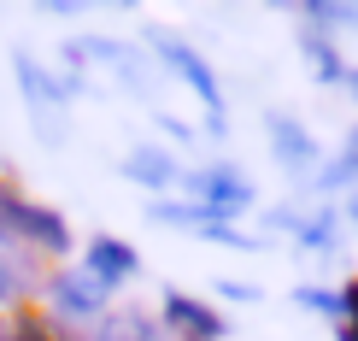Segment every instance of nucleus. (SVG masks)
<instances>
[{
    "mask_svg": "<svg viewBox=\"0 0 358 341\" xmlns=\"http://www.w3.org/2000/svg\"><path fill=\"white\" fill-rule=\"evenodd\" d=\"M188 188L200 195V218H206V224L235 218V212H247V206H252V183H247V176H235V171H223V165L188 176Z\"/></svg>",
    "mask_w": 358,
    "mask_h": 341,
    "instance_id": "nucleus-1",
    "label": "nucleus"
},
{
    "mask_svg": "<svg viewBox=\"0 0 358 341\" xmlns=\"http://www.w3.org/2000/svg\"><path fill=\"white\" fill-rule=\"evenodd\" d=\"M153 48L165 53V65H171L176 77H182V83L194 88V95L206 100V112H212V124H217V118H223V95H217V77L206 71V59L194 53V48H182L176 36H165V29H153Z\"/></svg>",
    "mask_w": 358,
    "mask_h": 341,
    "instance_id": "nucleus-2",
    "label": "nucleus"
},
{
    "mask_svg": "<svg viewBox=\"0 0 358 341\" xmlns=\"http://www.w3.org/2000/svg\"><path fill=\"white\" fill-rule=\"evenodd\" d=\"M12 235H29L36 247H71L65 218L41 212V206H24V200H12L6 212H0V242H12Z\"/></svg>",
    "mask_w": 358,
    "mask_h": 341,
    "instance_id": "nucleus-3",
    "label": "nucleus"
},
{
    "mask_svg": "<svg viewBox=\"0 0 358 341\" xmlns=\"http://www.w3.org/2000/svg\"><path fill=\"white\" fill-rule=\"evenodd\" d=\"M106 294H112V288L100 283L94 271H65V277L53 283V306H59L65 318H88V312L106 306Z\"/></svg>",
    "mask_w": 358,
    "mask_h": 341,
    "instance_id": "nucleus-4",
    "label": "nucleus"
},
{
    "mask_svg": "<svg viewBox=\"0 0 358 341\" xmlns=\"http://www.w3.org/2000/svg\"><path fill=\"white\" fill-rule=\"evenodd\" d=\"M165 323H176V330H182L188 341H212V335L223 330V323L206 312V306H194L188 294H165Z\"/></svg>",
    "mask_w": 358,
    "mask_h": 341,
    "instance_id": "nucleus-5",
    "label": "nucleus"
},
{
    "mask_svg": "<svg viewBox=\"0 0 358 341\" xmlns=\"http://www.w3.org/2000/svg\"><path fill=\"white\" fill-rule=\"evenodd\" d=\"M88 271L100 277V283H117V277H129L136 271V253H129V242H112V235H100L94 247H88Z\"/></svg>",
    "mask_w": 358,
    "mask_h": 341,
    "instance_id": "nucleus-6",
    "label": "nucleus"
},
{
    "mask_svg": "<svg viewBox=\"0 0 358 341\" xmlns=\"http://www.w3.org/2000/svg\"><path fill=\"white\" fill-rule=\"evenodd\" d=\"M124 171L136 176V183H147V188H165L176 176V159L165 153V147H136V153L124 159Z\"/></svg>",
    "mask_w": 358,
    "mask_h": 341,
    "instance_id": "nucleus-7",
    "label": "nucleus"
},
{
    "mask_svg": "<svg viewBox=\"0 0 358 341\" xmlns=\"http://www.w3.org/2000/svg\"><path fill=\"white\" fill-rule=\"evenodd\" d=\"M271 141H276L282 165H311V153H317V147H311V136L294 124V118H271Z\"/></svg>",
    "mask_w": 358,
    "mask_h": 341,
    "instance_id": "nucleus-8",
    "label": "nucleus"
},
{
    "mask_svg": "<svg viewBox=\"0 0 358 341\" xmlns=\"http://www.w3.org/2000/svg\"><path fill=\"white\" fill-rule=\"evenodd\" d=\"M83 48H88V53H100V65H112L124 83H141V65H136V53H129L124 41H83Z\"/></svg>",
    "mask_w": 358,
    "mask_h": 341,
    "instance_id": "nucleus-9",
    "label": "nucleus"
},
{
    "mask_svg": "<svg viewBox=\"0 0 358 341\" xmlns=\"http://www.w3.org/2000/svg\"><path fill=\"white\" fill-rule=\"evenodd\" d=\"M94 341H147V318L117 312L112 323H100V330H94Z\"/></svg>",
    "mask_w": 358,
    "mask_h": 341,
    "instance_id": "nucleus-10",
    "label": "nucleus"
},
{
    "mask_svg": "<svg viewBox=\"0 0 358 341\" xmlns=\"http://www.w3.org/2000/svg\"><path fill=\"white\" fill-rule=\"evenodd\" d=\"M300 306H311V312H341V294H329V288H300Z\"/></svg>",
    "mask_w": 358,
    "mask_h": 341,
    "instance_id": "nucleus-11",
    "label": "nucleus"
},
{
    "mask_svg": "<svg viewBox=\"0 0 358 341\" xmlns=\"http://www.w3.org/2000/svg\"><path fill=\"white\" fill-rule=\"evenodd\" d=\"M341 312L352 318V323H347V335H341V341H358V283H347V294H341Z\"/></svg>",
    "mask_w": 358,
    "mask_h": 341,
    "instance_id": "nucleus-12",
    "label": "nucleus"
},
{
    "mask_svg": "<svg viewBox=\"0 0 358 341\" xmlns=\"http://www.w3.org/2000/svg\"><path fill=\"white\" fill-rule=\"evenodd\" d=\"M12 294H18V271H12V265L0 259V300H12Z\"/></svg>",
    "mask_w": 358,
    "mask_h": 341,
    "instance_id": "nucleus-13",
    "label": "nucleus"
},
{
    "mask_svg": "<svg viewBox=\"0 0 358 341\" xmlns=\"http://www.w3.org/2000/svg\"><path fill=\"white\" fill-rule=\"evenodd\" d=\"M341 171H358V130H352V141H347V165Z\"/></svg>",
    "mask_w": 358,
    "mask_h": 341,
    "instance_id": "nucleus-14",
    "label": "nucleus"
},
{
    "mask_svg": "<svg viewBox=\"0 0 358 341\" xmlns=\"http://www.w3.org/2000/svg\"><path fill=\"white\" fill-rule=\"evenodd\" d=\"M352 212H358V200H352Z\"/></svg>",
    "mask_w": 358,
    "mask_h": 341,
    "instance_id": "nucleus-15",
    "label": "nucleus"
},
{
    "mask_svg": "<svg viewBox=\"0 0 358 341\" xmlns=\"http://www.w3.org/2000/svg\"><path fill=\"white\" fill-rule=\"evenodd\" d=\"M352 88H358V77H352Z\"/></svg>",
    "mask_w": 358,
    "mask_h": 341,
    "instance_id": "nucleus-16",
    "label": "nucleus"
}]
</instances>
